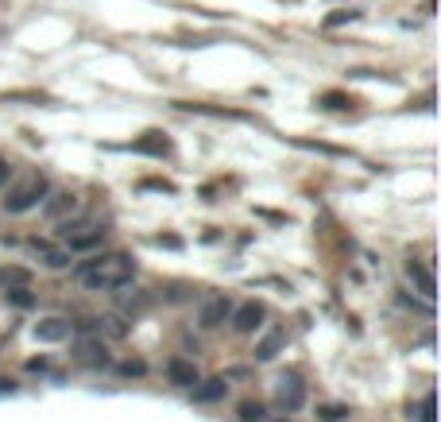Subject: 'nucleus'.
<instances>
[{"label": "nucleus", "instance_id": "f257e3e1", "mask_svg": "<svg viewBox=\"0 0 441 422\" xmlns=\"http://www.w3.org/2000/svg\"><path fill=\"white\" fill-rule=\"evenodd\" d=\"M136 275V260L128 252H105V256H93L78 267V279L89 290H120L128 287Z\"/></svg>", "mask_w": 441, "mask_h": 422}, {"label": "nucleus", "instance_id": "f03ea898", "mask_svg": "<svg viewBox=\"0 0 441 422\" xmlns=\"http://www.w3.org/2000/svg\"><path fill=\"white\" fill-rule=\"evenodd\" d=\"M74 360L85 368H105L108 360H113V356H108V345L93 333V325H85V333L74 341Z\"/></svg>", "mask_w": 441, "mask_h": 422}, {"label": "nucleus", "instance_id": "7ed1b4c3", "mask_svg": "<svg viewBox=\"0 0 441 422\" xmlns=\"http://www.w3.org/2000/svg\"><path fill=\"white\" fill-rule=\"evenodd\" d=\"M47 190H50V186H47V178L39 174V178H31L27 186L12 190L8 198H4V209H8V213H27L31 206H39V202L47 198Z\"/></svg>", "mask_w": 441, "mask_h": 422}, {"label": "nucleus", "instance_id": "20e7f679", "mask_svg": "<svg viewBox=\"0 0 441 422\" xmlns=\"http://www.w3.org/2000/svg\"><path fill=\"white\" fill-rule=\"evenodd\" d=\"M275 395H279V407H283V411H298V407L306 403L302 376L298 372H283V376H279V388H275Z\"/></svg>", "mask_w": 441, "mask_h": 422}, {"label": "nucleus", "instance_id": "39448f33", "mask_svg": "<svg viewBox=\"0 0 441 422\" xmlns=\"http://www.w3.org/2000/svg\"><path fill=\"white\" fill-rule=\"evenodd\" d=\"M229 314H233V302H229L225 295H217V298H209L205 307H201L198 322L205 325V330H217V325H225V322H229Z\"/></svg>", "mask_w": 441, "mask_h": 422}, {"label": "nucleus", "instance_id": "423d86ee", "mask_svg": "<svg viewBox=\"0 0 441 422\" xmlns=\"http://www.w3.org/2000/svg\"><path fill=\"white\" fill-rule=\"evenodd\" d=\"M128 148H132V151H140V155H155V159L171 155V140H167L163 132H143L140 140H132Z\"/></svg>", "mask_w": 441, "mask_h": 422}, {"label": "nucleus", "instance_id": "0eeeda50", "mask_svg": "<svg viewBox=\"0 0 441 422\" xmlns=\"http://www.w3.org/2000/svg\"><path fill=\"white\" fill-rule=\"evenodd\" d=\"M233 325H236V333H256L259 330V322H263V307L259 302H244L240 310H233Z\"/></svg>", "mask_w": 441, "mask_h": 422}, {"label": "nucleus", "instance_id": "6e6552de", "mask_svg": "<svg viewBox=\"0 0 441 422\" xmlns=\"http://www.w3.org/2000/svg\"><path fill=\"white\" fill-rule=\"evenodd\" d=\"M167 376H171V384H178V388H194V384L201 380L198 365H194V360H182V356H175V360L167 365Z\"/></svg>", "mask_w": 441, "mask_h": 422}, {"label": "nucleus", "instance_id": "1a4fd4ad", "mask_svg": "<svg viewBox=\"0 0 441 422\" xmlns=\"http://www.w3.org/2000/svg\"><path fill=\"white\" fill-rule=\"evenodd\" d=\"M66 337H70V322H66V318H47V322H35V341L55 345V341H66Z\"/></svg>", "mask_w": 441, "mask_h": 422}, {"label": "nucleus", "instance_id": "9d476101", "mask_svg": "<svg viewBox=\"0 0 441 422\" xmlns=\"http://www.w3.org/2000/svg\"><path fill=\"white\" fill-rule=\"evenodd\" d=\"M225 391H229L225 376H213V380L194 384V399H198V403H217V399H225Z\"/></svg>", "mask_w": 441, "mask_h": 422}, {"label": "nucleus", "instance_id": "9b49d317", "mask_svg": "<svg viewBox=\"0 0 441 422\" xmlns=\"http://www.w3.org/2000/svg\"><path fill=\"white\" fill-rule=\"evenodd\" d=\"M78 209V198L74 194H50V202L43 206V217H50V221H62L66 213H74Z\"/></svg>", "mask_w": 441, "mask_h": 422}, {"label": "nucleus", "instance_id": "f8f14e48", "mask_svg": "<svg viewBox=\"0 0 441 422\" xmlns=\"http://www.w3.org/2000/svg\"><path fill=\"white\" fill-rule=\"evenodd\" d=\"M35 248L43 252V264H47L50 272H62V267H70V256H74V252H70L66 244H62V248H47L43 240H35Z\"/></svg>", "mask_w": 441, "mask_h": 422}, {"label": "nucleus", "instance_id": "ddd939ff", "mask_svg": "<svg viewBox=\"0 0 441 422\" xmlns=\"http://www.w3.org/2000/svg\"><path fill=\"white\" fill-rule=\"evenodd\" d=\"M283 345H287V333H283V330H271V333H267V337L256 345V360H271V356L279 353Z\"/></svg>", "mask_w": 441, "mask_h": 422}, {"label": "nucleus", "instance_id": "4468645a", "mask_svg": "<svg viewBox=\"0 0 441 422\" xmlns=\"http://www.w3.org/2000/svg\"><path fill=\"white\" fill-rule=\"evenodd\" d=\"M0 287H31V272L27 267H0Z\"/></svg>", "mask_w": 441, "mask_h": 422}, {"label": "nucleus", "instance_id": "2eb2a0df", "mask_svg": "<svg viewBox=\"0 0 441 422\" xmlns=\"http://www.w3.org/2000/svg\"><path fill=\"white\" fill-rule=\"evenodd\" d=\"M407 275L418 283V290H422L426 298H433V275H430V267H422V264H414V260H410V264H407Z\"/></svg>", "mask_w": 441, "mask_h": 422}, {"label": "nucleus", "instance_id": "dca6fc26", "mask_svg": "<svg viewBox=\"0 0 441 422\" xmlns=\"http://www.w3.org/2000/svg\"><path fill=\"white\" fill-rule=\"evenodd\" d=\"M317 105H325V108H352V97L349 93H341V90H325L321 97H317Z\"/></svg>", "mask_w": 441, "mask_h": 422}, {"label": "nucleus", "instance_id": "f3484780", "mask_svg": "<svg viewBox=\"0 0 441 422\" xmlns=\"http://www.w3.org/2000/svg\"><path fill=\"white\" fill-rule=\"evenodd\" d=\"M4 295H8V302H12V307H20V310H31L35 307V295L27 287H8Z\"/></svg>", "mask_w": 441, "mask_h": 422}, {"label": "nucleus", "instance_id": "a211bd4d", "mask_svg": "<svg viewBox=\"0 0 441 422\" xmlns=\"http://www.w3.org/2000/svg\"><path fill=\"white\" fill-rule=\"evenodd\" d=\"M356 16H360L356 8H337V12H329V16H325V31H333V27H341V24H352Z\"/></svg>", "mask_w": 441, "mask_h": 422}, {"label": "nucleus", "instance_id": "6ab92c4d", "mask_svg": "<svg viewBox=\"0 0 441 422\" xmlns=\"http://www.w3.org/2000/svg\"><path fill=\"white\" fill-rule=\"evenodd\" d=\"M263 419V403H240V422H259Z\"/></svg>", "mask_w": 441, "mask_h": 422}, {"label": "nucleus", "instance_id": "aec40b11", "mask_svg": "<svg viewBox=\"0 0 441 422\" xmlns=\"http://www.w3.org/2000/svg\"><path fill=\"white\" fill-rule=\"evenodd\" d=\"M317 414H321L325 422H337V419H345V414H349V411H345V407H321V411H317Z\"/></svg>", "mask_w": 441, "mask_h": 422}, {"label": "nucleus", "instance_id": "412c9836", "mask_svg": "<svg viewBox=\"0 0 441 422\" xmlns=\"http://www.w3.org/2000/svg\"><path fill=\"white\" fill-rule=\"evenodd\" d=\"M120 372L124 376H143L147 372V365H143V360H128V365H120Z\"/></svg>", "mask_w": 441, "mask_h": 422}, {"label": "nucleus", "instance_id": "4be33fe9", "mask_svg": "<svg viewBox=\"0 0 441 422\" xmlns=\"http://www.w3.org/2000/svg\"><path fill=\"white\" fill-rule=\"evenodd\" d=\"M4 101H47L43 93H4Z\"/></svg>", "mask_w": 441, "mask_h": 422}, {"label": "nucleus", "instance_id": "5701e85b", "mask_svg": "<svg viewBox=\"0 0 441 422\" xmlns=\"http://www.w3.org/2000/svg\"><path fill=\"white\" fill-rule=\"evenodd\" d=\"M422 422H438L433 419V395H426V403H422Z\"/></svg>", "mask_w": 441, "mask_h": 422}, {"label": "nucleus", "instance_id": "b1692460", "mask_svg": "<svg viewBox=\"0 0 441 422\" xmlns=\"http://www.w3.org/2000/svg\"><path fill=\"white\" fill-rule=\"evenodd\" d=\"M8 178H12V163H8V159H0V186L8 183Z\"/></svg>", "mask_w": 441, "mask_h": 422}, {"label": "nucleus", "instance_id": "393cba45", "mask_svg": "<svg viewBox=\"0 0 441 422\" xmlns=\"http://www.w3.org/2000/svg\"><path fill=\"white\" fill-rule=\"evenodd\" d=\"M159 244H167V248H182V240H178V237H159Z\"/></svg>", "mask_w": 441, "mask_h": 422}, {"label": "nucleus", "instance_id": "a878e982", "mask_svg": "<svg viewBox=\"0 0 441 422\" xmlns=\"http://www.w3.org/2000/svg\"><path fill=\"white\" fill-rule=\"evenodd\" d=\"M12 391H16V384H12V380H4V376H0V395H12Z\"/></svg>", "mask_w": 441, "mask_h": 422}, {"label": "nucleus", "instance_id": "bb28decb", "mask_svg": "<svg viewBox=\"0 0 441 422\" xmlns=\"http://www.w3.org/2000/svg\"><path fill=\"white\" fill-rule=\"evenodd\" d=\"M27 368H31V372H43V368H47V360H43V356H35V360H27Z\"/></svg>", "mask_w": 441, "mask_h": 422}, {"label": "nucleus", "instance_id": "cd10ccee", "mask_svg": "<svg viewBox=\"0 0 441 422\" xmlns=\"http://www.w3.org/2000/svg\"><path fill=\"white\" fill-rule=\"evenodd\" d=\"M283 422H287V419H283Z\"/></svg>", "mask_w": 441, "mask_h": 422}]
</instances>
